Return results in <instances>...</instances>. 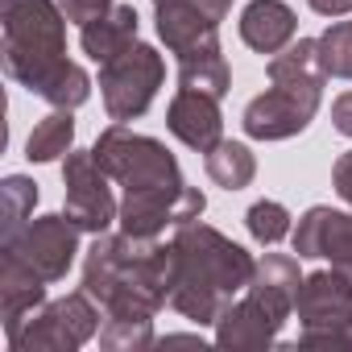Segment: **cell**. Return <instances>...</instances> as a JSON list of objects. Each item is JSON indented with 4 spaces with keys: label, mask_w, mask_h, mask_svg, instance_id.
Returning a JSON list of instances; mask_svg holds the SVG:
<instances>
[{
    "label": "cell",
    "mask_w": 352,
    "mask_h": 352,
    "mask_svg": "<svg viewBox=\"0 0 352 352\" xmlns=\"http://www.w3.org/2000/svg\"><path fill=\"white\" fill-rule=\"evenodd\" d=\"M96 162L104 166L108 179H116L124 187L120 199V228L129 236L153 241L166 224H191L204 216L208 199L199 187H187L174 153L145 133L124 129L120 120L112 129H104L91 145Z\"/></svg>",
    "instance_id": "obj_1"
},
{
    "label": "cell",
    "mask_w": 352,
    "mask_h": 352,
    "mask_svg": "<svg viewBox=\"0 0 352 352\" xmlns=\"http://www.w3.org/2000/svg\"><path fill=\"white\" fill-rule=\"evenodd\" d=\"M170 286L174 245L100 232L83 261V290L108 319H153V311L170 302Z\"/></svg>",
    "instance_id": "obj_2"
},
{
    "label": "cell",
    "mask_w": 352,
    "mask_h": 352,
    "mask_svg": "<svg viewBox=\"0 0 352 352\" xmlns=\"http://www.w3.org/2000/svg\"><path fill=\"white\" fill-rule=\"evenodd\" d=\"M174 286L170 307L191 323H220V315L249 290L257 261L224 232L191 220L174 232Z\"/></svg>",
    "instance_id": "obj_3"
},
{
    "label": "cell",
    "mask_w": 352,
    "mask_h": 352,
    "mask_svg": "<svg viewBox=\"0 0 352 352\" xmlns=\"http://www.w3.org/2000/svg\"><path fill=\"white\" fill-rule=\"evenodd\" d=\"M270 83L274 87L245 108L241 124L257 141H286L302 133L319 112V96L327 83L319 38H298L286 50H278L270 58Z\"/></svg>",
    "instance_id": "obj_4"
},
{
    "label": "cell",
    "mask_w": 352,
    "mask_h": 352,
    "mask_svg": "<svg viewBox=\"0 0 352 352\" xmlns=\"http://www.w3.org/2000/svg\"><path fill=\"white\" fill-rule=\"evenodd\" d=\"M298 257L286 253H265L257 261V274L249 290L220 315L216 323V344L220 348H270L282 331V323L294 311L298 298Z\"/></svg>",
    "instance_id": "obj_5"
},
{
    "label": "cell",
    "mask_w": 352,
    "mask_h": 352,
    "mask_svg": "<svg viewBox=\"0 0 352 352\" xmlns=\"http://www.w3.org/2000/svg\"><path fill=\"white\" fill-rule=\"evenodd\" d=\"M5 71L30 96L67 63V13L54 0H0Z\"/></svg>",
    "instance_id": "obj_6"
},
{
    "label": "cell",
    "mask_w": 352,
    "mask_h": 352,
    "mask_svg": "<svg viewBox=\"0 0 352 352\" xmlns=\"http://www.w3.org/2000/svg\"><path fill=\"white\" fill-rule=\"evenodd\" d=\"M100 331V311L96 298L87 290L42 302L34 315H25V323L9 336L13 352H71L79 344H87Z\"/></svg>",
    "instance_id": "obj_7"
},
{
    "label": "cell",
    "mask_w": 352,
    "mask_h": 352,
    "mask_svg": "<svg viewBox=\"0 0 352 352\" xmlns=\"http://www.w3.org/2000/svg\"><path fill=\"white\" fill-rule=\"evenodd\" d=\"M294 311H298V323H302L298 344H307V348H344V331L352 323V278L340 274L336 265L307 274L302 286H298Z\"/></svg>",
    "instance_id": "obj_8"
},
{
    "label": "cell",
    "mask_w": 352,
    "mask_h": 352,
    "mask_svg": "<svg viewBox=\"0 0 352 352\" xmlns=\"http://www.w3.org/2000/svg\"><path fill=\"white\" fill-rule=\"evenodd\" d=\"M166 79V63L153 46L137 42L133 50H124L120 58L100 67V96L108 108V120H137L145 116V108L153 104L157 87Z\"/></svg>",
    "instance_id": "obj_9"
},
{
    "label": "cell",
    "mask_w": 352,
    "mask_h": 352,
    "mask_svg": "<svg viewBox=\"0 0 352 352\" xmlns=\"http://www.w3.org/2000/svg\"><path fill=\"white\" fill-rule=\"evenodd\" d=\"M63 183H67V216L79 232H104L112 220H120V204L112 199L108 174L96 162V153L71 149L63 162Z\"/></svg>",
    "instance_id": "obj_10"
},
{
    "label": "cell",
    "mask_w": 352,
    "mask_h": 352,
    "mask_svg": "<svg viewBox=\"0 0 352 352\" xmlns=\"http://www.w3.org/2000/svg\"><path fill=\"white\" fill-rule=\"evenodd\" d=\"M0 249H13L46 282H63L67 270L75 265V253H79V228L71 224L67 212L63 216H42V220H30L13 241H5Z\"/></svg>",
    "instance_id": "obj_11"
},
{
    "label": "cell",
    "mask_w": 352,
    "mask_h": 352,
    "mask_svg": "<svg viewBox=\"0 0 352 352\" xmlns=\"http://www.w3.org/2000/svg\"><path fill=\"white\" fill-rule=\"evenodd\" d=\"M290 236H294L298 257H327L340 274L352 278V216L348 212L319 204L298 220V228Z\"/></svg>",
    "instance_id": "obj_12"
},
{
    "label": "cell",
    "mask_w": 352,
    "mask_h": 352,
    "mask_svg": "<svg viewBox=\"0 0 352 352\" xmlns=\"http://www.w3.org/2000/svg\"><path fill=\"white\" fill-rule=\"evenodd\" d=\"M166 129L179 137L183 145L208 153L224 141V116H220V100L208 96V91H191V87H179L170 100V112H166Z\"/></svg>",
    "instance_id": "obj_13"
},
{
    "label": "cell",
    "mask_w": 352,
    "mask_h": 352,
    "mask_svg": "<svg viewBox=\"0 0 352 352\" xmlns=\"http://www.w3.org/2000/svg\"><path fill=\"white\" fill-rule=\"evenodd\" d=\"M46 278L30 270L13 249H0V315H5V336H13L25 315H34L46 302Z\"/></svg>",
    "instance_id": "obj_14"
},
{
    "label": "cell",
    "mask_w": 352,
    "mask_h": 352,
    "mask_svg": "<svg viewBox=\"0 0 352 352\" xmlns=\"http://www.w3.org/2000/svg\"><path fill=\"white\" fill-rule=\"evenodd\" d=\"M294 9L282 5V0H253V5H245L241 13V42L257 54H278L294 42Z\"/></svg>",
    "instance_id": "obj_15"
},
{
    "label": "cell",
    "mask_w": 352,
    "mask_h": 352,
    "mask_svg": "<svg viewBox=\"0 0 352 352\" xmlns=\"http://www.w3.org/2000/svg\"><path fill=\"white\" fill-rule=\"evenodd\" d=\"M137 25H141V17H137L133 5H112L104 17H96V21L83 25L79 46H83V54L91 63L104 67V63H112V58H120L124 50L137 46Z\"/></svg>",
    "instance_id": "obj_16"
},
{
    "label": "cell",
    "mask_w": 352,
    "mask_h": 352,
    "mask_svg": "<svg viewBox=\"0 0 352 352\" xmlns=\"http://www.w3.org/2000/svg\"><path fill=\"white\" fill-rule=\"evenodd\" d=\"M228 63H224V50H220V38H208L191 50L179 54V87H191V91H208L216 100L228 96Z\"/></svg>",
    "instance_id": "obj_17"
},
{
    "label": "cell",
    "mask_w": 352,
    "mask_h": 352,
    "mask_svg": "<svg viewBox=\"0 0 352 352\" xmlns=\"http://www.w3.org/2000/svg\"><path fill=\"white\" fill-rule=\"evenodd\" d=\"M216 21H208L191 0H166V5H157V34L162 42L174 50V54H183L208 38H216Z\"/></svg>",
    "instance_id": "obj_18"
},
{
    "label": "cell",
    "mask_w": 352,
    "mask_h": 352,
    "mask_svg": "<svg viewBox=\"0 0 352 352\" xmlns=\"http://www.w3.org/2000/svg\"><path fill=\"white\" fill-rule=\"evenodd\" d=\"M204 166H208V179L224 191H245L257 174V157L241 141H220L216 149L204 153Z\"/></svg>",
    "instance_id": "obj_19"
},
{
    "label": "cell",
    "mask_w": 352,
    "mask_h": 352,
    "mask_svg": "<svg viewBox=\"0 0 352 352\" xmlns=\"http://www.w3.org/2000/svg\"><path fill=\"white\" fill-rule=\"evenodd\" d=\"M75 145V116L71 108H54L50 116H42L25 141V157L30 162H54V157H67Z\"/></svg>",
    "instance_id": "obj_20"
},
{
    "label": "cell",
    "mask_w": 352,
    "mask_h": 352,
    "mask_svg": "<svg viewBox=\"0 0 352 352\" xmlns=\"http://www.w3.org/2000/svg\"><path fill=\"white\" fill-rule=\"evenodd\" d=\"M38 96L46 100V104H54V108H79V104H87V96H91V79H87V71L79 67V63H63L42 87H38Z\"/></svg>",
    "instance_id": "obj_21"
},
{
    "label": "cell",
    "mask_w": 352,
    "mask_h": 352,
    "mask_svg": "<svg viewBox=\"0 0 352 352\" xmlns=\"http://www.w3.org/2000/svg\"><path fill=\"white\" fill-rule=\"evenodd\" d=\"M0 199H5V241H13L30 216H34V204H38V183L25 179V174H9L5 187H0Z\"/></svg>",
    "instance_id": "obj_22"
},
{
    "label": "cell",
    "mask_w": 352,
    "mask_h": 352,
    "mask_svg": "<svg viewBox=\"0 0 352 352\" xmlns=\"http://www.w3.org/2000/svg\"><path fill=\"white\" fill-rule=\"evenodd\" d=\"M245 224H249V236L257 245H278L282 236H290V212L282 204H274V199H257L249 208Z\"/></svg>",
    "instance_id": "obj_23"
},
{
    "label": "cell",
    "mask_w": 352,
    "mask_h": 352,
    "mask_svg": "<svg viewBox=\"0 0 352 352\" xmlns=\"http://www.w3.org/2000/svg\"><path fill=\"white\" fill-rule=\"evenodd\" d=\"M319 54L327 67V79H352V21H336L323 38H319Z\"/></svg>",
    "instance_id": "obj_24"
},
{
    "label": "cell",
    "mask_w": 352,
    "mask_h": 352,
    "mask_svg": "<svg viewBox=\"0 0 352 352\" xmlns=\"http://www.w3.org/2000/svg\"><path fill=\"white\" fill-rule=\"evenodd\" d=\"M104 348H149L153 344V327L149 319H108L100 331Z\"/></svg>",
    "instance_id": "obj_25"
},
{
    "label": "cell",
    "mask_w": 352,
    "mask_h": 352,
    "mask_svg": "<svg viewBox=\"0 0 352 352\" xmlns=\"http://www.w3.org/2000/svg\"><path fill=\"white\" fill-rule=\"evenodd\" d=\"M112 5H116V0H58V9L67 13V21H79V25H87V21H96V17H104Z\"/></svg>",
    "instance_id": "obj_26"
},
{
    "label": "cell",
    "mask_w": 352,
    "mask_h": 352,
    "mask_svg": "<svg viewBox=\"0 0 352 352\" xmlns=\"http://www.w3.org/2000/svg\"><path fill=\"white\" fill-rule=\"evenodd\" d=\"M331 187H336V195L352 208V149L340 153V162L331 166Z\"/></svg>",
    "instance_id": "obj_27"
},
{
    "label": "cell",
    "mask_w": 352,
    "mask_h": 352,
    "mask_svg": "<svg viewBox=\"0 0 352 352\" xmlns=\"http://www.w3.org/2000/svg\"><path fill=\"white\" fill-rule=\"evenodd\" d=\"M331 124H336V133L352 137V91L336 96V104H331Z\"/></svg>",
    "instance_id": "obj_28"
},
{
    "label": "cell",
    "mask_w": 352,
    "mask_h": 352,
    "mask_svg": "<svg viewBox=\"0 0 352 352\" xmlns=\"http://www.w3.org/2000/svg\"><path fill=\"white\" fill-rule=\"evenodd\" d=\"M307 5H311L319 17H348V13H352V0H307Z\"/></svg>",
    "instance_id": "obj_29"
},
{
    "label": "cell",
    "mask_w": 352,
    "mask_h": 352,
    "mask_svg": "<svg viewBox=\"0 0 352 352\" xmlns=\"http://www.w3.org/2000/svg\"><path fill=\"white\" fill-rule=\"evenodd\" d=\"M191 5H195L208 21H216V25H220V21L228 17V9H232V0H191Z\"/></svg>",
    "instance_id": "obj_30"
},
{
    "label": "cell",
    "mask_w": 352,
    "mask_h": 352,
    "mask_svg": "<svg viewBox=\"0 0 352 352\" xmlns=\"http://www.w3.org/2000/svg\"><path fill=\"white\" fill-rule=\"evenodd\" d=\"M157 5H166V0H153V9H157Z\"/></svg>",
    "instance_id": "obj_31"
}]
</instances>
